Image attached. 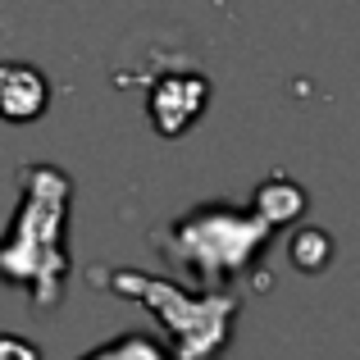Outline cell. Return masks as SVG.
Here are the masks:
<instances>
[{"mask_svg":"<svg viewBox=\"0 0 360 360\" xmlns=\"http://www.w3.org/2000/svg\"><path fill=\"white\" fill-rule=\"evenodd\" d=\"M46 105V78L27 64H0V115L5 119H32Z\"/></svg>","mask_w":360,"mask_h":360,"instance_id":"obj_1","label":"cell"}]
</instances>
